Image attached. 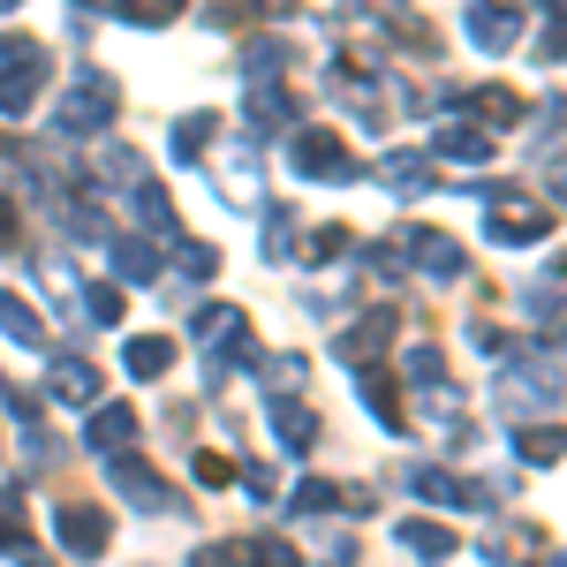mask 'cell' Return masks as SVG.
Instances as JSON below:
<instances>
[{"instance_id": "1", "label": "cell", "mask_w": 567, "mask_h": 567, "mask_svg": "<svg viewBox=\"0 0 567 567\" xmlns=\"http://www.w3.org/2000/svg\"><path fill=\"white\" fill-rule=\"evenodd\" d=\"M189 333H197V349H205V379H227V371H250L258 363V341H250V318L235 303H205L189 318Z\"/></svg>"}, {"instance_id": "2", "label": "cell", "mask_w": 567, "mask_h": 567, "mask_svg": "<svg viewBox=\"0 0 567 567\" xmlns=\"http://www.w3.org/2000/svg\"><path fill=\"white\" fill-rule=\"evenodd\" d=\"M114 114H122V91H114L106 69H76L69 91L53 99V130L61 136H99V130H114Z\"/></svg>"}, {"instance_id": "3", "label": "cell", "mask_w": 567, "mask_h": 567, "mask_svg": "<svg viewBox=\"0 0 567 567\" xmlns=\"http://www.w3.org/2000/svg\"><path fill=\"white\" fill-rule=\"evenodd\" d=\"M484 235L507 243V250H523V243L553 235V213L537 197H523V189H507V182H484Z\"/></svg>"}, {"instance_id": "4", "label": "cell", "mask_w": 567, "mask_h": 567, "mask_svg": "<svg viewBox=\"0 0 567 567\" xmlns=\"http://www.w3.org/2000/svg\"><path fill=\"white\" fill-rule=\"evenodd\" d=\"M45 76H53V61H45L39 39H0V114H8V122H23V114L39 106Z\"/></svg>"}, {"instance_id": "5", "label": "cell", "mask_w": 567, "mask_h": 567, "mask_svg": "<svg viewBox=\"0 0 567 567\" xmlns=\"http://www.w3.org/2000/svg\"><path fill=\"white\" fill-rule=\"evenodd\" d=\"M288 167H296V182H355V152L341 144L333 122H303L288 136Z\"/></svg>"}, {"instance_id": "6", "label": "cell", "mask_w": 567, "mask_h": 567, "mask_svg": "<svg viewBox=\"0 0 567 567\" xmlns=\"http://www.w3.org/2000/svg\"><path fill=\"white\" fill-rule=\"evenodd\" d=\"M409 492H416L424 507H454V515H484V507H492V492H484L477 477L439 470V462H416V470H409Z\"/></svg>"}, {"instance_id": "7", "label": "cell", "mask_w": 567, "mask_h": 567, "mask_svg": "<svg viewBox=\"0 0 567 567\" xmlns=\"http://www.w3.org/2000/svg\"><path fill=\"white\" fill-rule=\"evenodd\" d=\"M0 560L16 567H53L39 545V529H31V492L23 484H0Z\"/></svg>"}, {"instance_id": "8", "label": "cell", "mask_w": 567, "mask_h": 567, "mask_svg": "<svg viewBox=\"0 0 567 567\" xmlns=\"http://www.w3.org/2000/svg\"><path fill=\"white\" fill-rule=\"evenodd\" d=\"M106 477H114V492L130 499L136 515H167V507H175L167 477H159L152 462H136V454H106Z\"/></svg>"}, {"instance_id": "9", "label": "cell", "mask_w": 567, "mask_h": 567, "mask_svg": "<svg viewBox=\"0 0 567 567\" xmlns=\"http://www.w3.org/2000/svg\"><path fill=\"white\" fill-rule=\"evenodd\" d=\"M523 16H529V0H470V45L477 53H515Z\"/></svg>"}, {"instance_id": "10", "label": "cell", "mask_w": 567, "mask_h": 567, "mask_svg": "<svg viewBox=\"0 0 567 567\" xmlns=\"http://www.w3.org/2000/svg\"><path fill=\"white\" fill-rule=\"evenodd\" d=\"M409 424H424L432 439L462 446V439H470V409H462V393L446 386V379H432V386H416V409H409Z\"/></svg>"}, {"instance_id": "11", "label": "cell", "mask_w": 567, "mask_h": 567, "mask_svg": "<svg viewBox=\"0 0 567 567\" xmlns=\"http://www.w3.org/2000/svg\"><path fill=\"white\" fill-rule=\"evenodd\" d=\"M53 537H61L76 560H99V553L114 545V529H106V507H91V499H69V507H53Z\"/></svg>"}, {"instance_id": "12", "label": "cell", "mask_w": 567, "mask_h": 567, "mask_svg": "<svg viewBox=\"0 0 567 567\" xmlns=\"http://www.w3.org/2000/svg\"><path fill=\"white\" fill-rule=\"evenodd\" d=\"M401 258L416 265V272H424V280H462V243H454V235H446V227H416V235H401Z\"/></svg>"}, {"instance_id": "13", "label": "cell", "mask_w": 567, "mask_h": 567, "mask_svg": "<svg viewBox=\"0 0 567 567\" xmlns=\"http://www.w3.org/2000/svg\"><path fill=\"white\" fill-rule=\"evenodd\" d=\"M136 432H144V424H136V409H130V401H91L84 446L99 454V462H106V454H130V446H136Z\"/></svg>"}, {"instance_id": "14", "label": "cell", "mask_w": 567, "mask_h": 567, "mask_svg": "<svg viewBox=\"0 0 567 567\" xmlns=\"http://www.w3.org/2000/svg\"><path fill=\"white\" fill-rule=\"evenodd\" d=\"M45 393L61 409H91L106 393V379H99V363H84V355H61V363H45Z\"/></svg>"}, {"instance_id": "15", "label": "cell", "mask_w": 567, "mask_h": 567, "mask_svg": "<svg viewBox=\"0 0 567 567\" xmlns=\"http://www.w3.org/2000/svg\"><path fill=\"white\" fill-rule=\"evenodd\" d=\"M393 545H401L409 560H424V567H446L454 553H462V537H454L446 523H432V515H409V523L393 529Z\"/></svg>"}, {"instance_id": "16", "label": "cell", "mask_w": 567, "mask_h": 567, "mask_svg": "<svg viewBox=\"0 0 567 567\" xmlns=\"http://www.w3.org/2000/svg\"><path fill=\"white\" fill-rule=\"evenodd\" d=\"M349 379H355V393H363V409H371L386 432H409V401H401L386 363H363V371H349Z\"/></svg>"}, {"instance_id": "17", "label": "cell", "mask_w": 567, "mask_h": 567, "mask_svg": "<svg viewBox=\"0 0 567 567\" xmlns=\"http://www.w3.org/2000/svg\"><path fill=\"white\" fill-rule=\"evenodd\" d=\"M393 333H401V310H393V303H379L371 318H363V326H349V333H341V363H349V371L379 363V349H386Z\"/></svg>"}, {"instance_id": "18", "label": "cell", "mask_w": 567, "mask_h": 567, "mask_svg": "<svg viewBox=\"0 0 567 567\" xmlns=\"http://www.w3.org/2000/svg\"><path fill=\"white\" fill-rule=\"evenodd\" d=\"M243 122H250V136H272V130H288L296 122V91L280 84H250V99H243Z\"/></svg>"}, {"instance_id": "19", "label": "cell", "mask_w": 567, "mask_h": 567, "mask_svg": "<svg viewBox=\"0 0 567 567\" xmlns=\"http://www.w3.org/2000/svg\"><path fill=\"white\" fill-rule=\"evenodd\" d=\"M379 182H386L393 197H424V189H439V159L432 152H386L379 159Z\"/></svg>"}, {"instance_id": "20", "label": "cell", "mask_w": 567, "mask_h": 567, "mask_svg": "<svg viewBox=\"0 0 567 567\" xmlns=\"http://www.w3.org/2000/svg\"><path fill=\"white\" fill-rule=\"evenodd\" d=\"M265 424H272V439H280V446H296V454H310V446H318V416H310L303 401H288V393H272V401H265Z\"/></svg>"}, {"instance_id": "21", "label": "cell", "mask_w": 567, "mask_h": 567, "mask_svg": "<svg viewBox=\"0 0 567 567\" xmlns=\"http://www.w3.org/2000/svg\"><path fill=\"white\" fill-rule=\"evenodd\" d=\"M432 159L484 167V159H492V130H470V122H439V130H432Z\"/></svg>"}, {"instance_id": "22", "label": "cell", "mask_w": 567, "mask_h": 567, "mask_svg": "<svg viewBox=\"0 0 567 567\" xmlns=\"http://www.w3.org/2000/svg\"><path fill=\"white\" fill-rule=\"evenodd\" d=\"M106 258H114V280H130V288H152L159 280V250L136 243V235H106Z\"/></svg>"}, {"instance_id": "23", "label": "cell", "mask_w": 567, "mask_h": 567, "mask_svg": "<svg viewBox=\"0 0 567 567\" xmlns=\"http://www.w3.org/2000/svg\"><path fill=\"white\" fill-rule=\"evenodd\" d=\"M130 197V213H136V227H152V235H175V197L159 189V182H130L122 189Z\"/></svg>"}, {"instance_id": "24", "label": "cell", "mask_w": 567, "mask_h": 567, "mask_svg": "<svg viewBox=\"0 0 567 567\" xmlns=\"http://www.w3.org/2000/svg\"><path fill=\"white\" fill-rule=\"evenodd\" d=\"M0 333H8L16 349H45V326H39V310L23 303L16 288H0Z\"/></svg>"}, {"instance_id": "25", "label": "cell", "mask_w": 567, "mask_h": 567, "mask_svg": "<svg viewBox=\"0 0 567 567\" xmlns=\"http://www.w3.org/2000/svg\"><path fill=\"white\" fill-rule=\"evenodd\" d=\"M167 363H175V341H159V333H136L130 349H122L130 379H167Z\"/></svg>"}, {"instance_id": "26", "label": "cell", "mask_w": 567, "mask_h": 567, "mask_svg": "<svg viewBox=\"0 0 567 567\" xmlns=\"http://www.w3.org/2000/svg\"><path fill=\"white\" fill-rule=\"evenodd\" d=\"M470 114H484V122H499V130H515L529 106H523V91H507V84H477L470 91Z\"/></svg>"}, {"instance_id": "27", "label": "cell", "mask_w": 567, "mask_h": 567, "mask_svg": "<svg viewBox=\"0 0 567 567\" xmlns=\"http://www.w3.org/2000/svg\"><path fill=\"white\" fill-rule=\"evenodd\" d=\"M288 69V39H250L243 45V84H272Z\"/></svg>"}, {"instance_id": "28", "label": "cell", "mask_w": 567, "mask_h": 567, "mask_svg": "<svg viewBox=\"0 0 567 567\" xmlns=\"http://www.w3.org/2000/svg\"><path fill=\"white\" fill-rule=\"evenodd\" d=\"M288 507H296V515H341V507H349V492H341V484H326V477H303Z\"/></svg>"}, {"instance_id": "29", "label": "cell", "mask_w": 567, "mask_h": 567, "mask_svg": "<svg viewBox=\"0 0 567 567\" xmlns=\"http://www.w3.org/2000/svg\"><path fill=\"white\" fill-rule=\"evenodd\" d=\"M122 23H136V31H159V23H175L182 16V0H106Z\"/></svg>"}, {"instance_id": "30", "label": "cell", "mask_w": 567, "mask_h": 567, "mask_svg": "<svg viewBox=\"0 0 567 567\" xmlns=\"http://www.w3.org/2000/svg\"><path fill=\"white\" fill-rule=\"evenodd\" d=\"M76 303H84V318L91 326H122V288H114V280H99V288H76Z\"/></svg>"}, {"instance_id": "31", "label": "cell", "mask_w": 567, "mask_h": 567, "mask_svg": "<svg viewBox=\"0 0 567 567\" xmlns=\"http://www.w3.org/2000/svg\"><path fill=\"white\" fill-rule=\"evenodd\" d=\"M515 454L537 462V470H553V462H560V432H553V424H523V432H515Z\"/></svg>"}, {"instance_id": "32", "label": "cell", "mask_w": 567, "mask_h": 567, "mask_svg": "<svg viewBox=\"0 0 567 567\" xmlns=\"http://www.w3.org/2000/svg\"><path fill=\"white\" fill-rule=\"evenodd\" d=\"M213 130H219V114H182L175 122V159H205Z\"/></svg>"}, {"instance_id": "33", "label": "cell", "mask_w": 567, "mask_h": 567, "mask_svg": "<svg viewBox=\"0 0 567 567\" xmlns=\"http://www.w3.org/2000/svg\"><path fill=\"white\" fill-rule=\"evenodd\" d=\"M99 175H106V189H130V182H144V159H136L130 144H106L99 152Z\"/></svg>"}, {"instance_id": "34", "label": "cell", "mask_w": 567, "mask_h": 567, "mask_svg": "<svg viewBox=\"0 0 567 567\" xmlns=\"http://www.w3.org/2000/svg\"><path fill=\"white\" fill-rule=\"evenodd\" d=\"M250 371L265 379V393H288V386H303V355H258Z\"/></svg>"}, {"instance_id": "35", "label": "cell", "mask_w": 567, "mask_h": 567, "mask_svg": "<svg viewBox=\"0 0 567 567\" xmlns=\"http://www.w3.org/2000/svg\"><path fill=\"white\" fill-rule=\"evenodd\" d=\"M243 560H250V567H303V553H296L288 537H250Z\"/></svg>"}, {"instance_id": "36", "label": "cell", "mask_w": 567, "mask_h": 567, "mask_svg": "<svg viewBox=\"0 0 567 567\" xmlns=\"http://www.w3.org/2000/svg\"><path fill=\"white\" fill-rule=\"evenodd\" d=\"M288 250H296V219H288V205H272L265 213V258L288 265Z\"/></svg>"}, {"instance_id": "37", "label": "cell", "mask_w": 567, "mask_h": 567, "mask_svg": "<svg viewBox=\"0 0 567 567\" xmlns=\"http://www.w3.org/2000/svg\"><path fill=\"white\" fill-rule=\"evenodd\" d=\"M349 243H355L349 227H318V235L303 243V258H310V265H333V258H349Z\"/></svg>"}, {"instance_id": "38", "label": "cell", "mask_w": 567, "mask_h": 567, "mask_svg": "<svg viewBox=\"0 0 567 567\" xmlns=\"http://www.w3.org/2000/svg\"><path fill=\"white\" fill-rule=\"evenodd\" d=\"M213 272H219L213 243H182V280H213Z\"/></svg>"}, {"instance_id": "39", "label": "cell", "mask_w": 567, "mask_h": 567, "mask_svg": "<svg viewBox=\"0 0 567 567\" xmlns=\"http://www.w3.org/2000/svg\"><path fill=\"white\" fill-rule=\"evenodd\" d=\"M235 477H243V492H250V499H272V492H280V484H272V470H265V462H235Z\"/></svg>"}, {"instance_id": "40", "label": "cell", "mask_w": 567, "mask_h": 567, "mask_svg": "<svg viewBox=\"0 0 567 567\" xmlns=\"http://www.w3.org/2000/svg\"><path fill=\"white\" fill-rule=\"evenodd\" d=\"M401 371H409L416 386H432V379H446V363H439V349H416V355H401Z\"/></svg>"}, {"instance_id": "41", "label": "cell", "mask_w": 567, "mask_h": 567, "mask_svg": "<svg viewBox=\"0 0 567 567\" xmlns=\"http://www.w3.org/2000/svg\"><path fill=\"white\" fill-rule=\"evenodd\" d=\"M318 567H355V537H341V529L318 537Z\"/></svg>"}, {"instance_id": "42", "label": "cell", "mask_w": 567, "mask_h": 567, "mask_svg": "<svg viewBox=\"0 0 567 567\" xmlns=\"http://www.w3.org/2000/svg\"><path fill=\"white\" fill-rule=\"evenodd\" d=\"M189 470H197V484H235V462H227V454H197V462H189Z\"/></svg>"}, {"instance_id": "43", "label": "cell", "mask_w": 567, "mask_h": 567, "mask_svg": "<svg viewBox=\"0 0 567 567\" xmlns=\"http://www.w3.org/2000/svg\"><path fill=\"white\" fill-rule=\"evenodd\" d=\"M189 567H243V545H197Z\"/></svg>"}, {"instance_id": "44", "label": "cell", "mask_w": 567, "mask_h": 567, "mask_svg": "<svg viewBox=\"0 0 567 567\" xmlns=\"http://www.w3.org/2000/svg\"><path fill=\"white\" fill-rule=\"evenodd\" d=\"M0 250H16V205L0 197Z\"/></svg>"}, {"instance_id": "45", "label": "cell", "mask_w": 567, "mask_h": 567, "mask_svg": "<svg viewBox=\"0 0 567 567\" xmlns=\"http://www.w3.org/2000/svg\"><path fill=\"white\" fill-rule=\"evenodd\" d=\"M16 8H23V0H0V16H16Z\"/></svg>"}, {"instance_id": "46", "label": "cell", "mask_w": 567, "mask_h": 567, "mask_svg": "<svg viewBox=\"0 0 567 567\" xmlns=\"http://www.w3.org/2000/svg\"><path fill=\"white\" fill-rule=\"evenodd\" d=\"M76 8H106V0H76Z\"/></svg>"}, {"instance_id": "47", "label": "cell", "mask_w": 567, "mask_h": 567, "mask_svg": "<svg viewBox=\"0 0 567 567\" xmlns=\"http://www.w3.org/2000/svg\"><path fill=\"white\" fill-rule=\"evenodd\" d=\"M537 567H560V560H537Z\"/></svg>"}, {"instance_id": "48", "label": "cell", "mask_w": 567, "mask_h": 567, "mask_svg": "<svg viewBox=\"0 0 567 567\" xmlns=\"http://www.w3.org/2000/svg\"><path fill=\"white\" fill-rule=\"evenodd\" d=\"M0 393H8V386H0Z\"/></svg>"}]
</instances>
